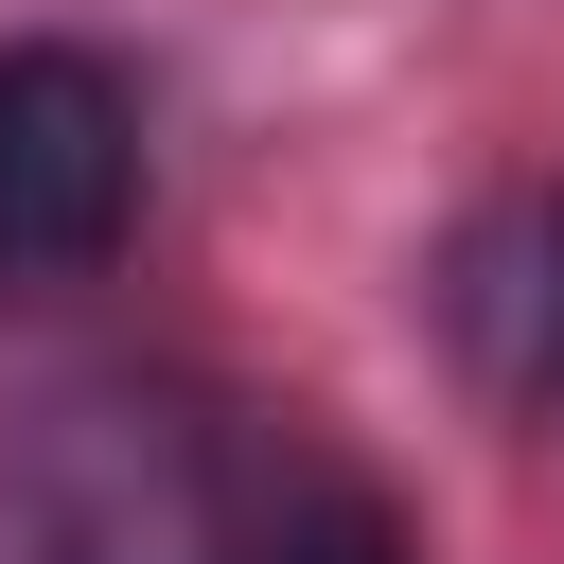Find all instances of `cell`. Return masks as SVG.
Masks as SVG:
<instances>
[{
    "label": "cell",
    "instance_id": "obj_1",
    "mask_svg": "<svg viewBox=\"0 0 564 564\" xmlns=\"http://www.w3.org/2000/svg\"><path fill=\"white\" fill-rule=\"evenodd\" d=\"M317 423L229 405L194 370H106L35 423L18 458V564H282Z\"/></svg>",
    "mask_w": 564,
    "mask_h": 564
},
{
    "label": "cell",
    "instance_id": "obj_2",
    "mask_svg": "<svg viewBox=\"0 0 564 564\" xmlns=\"http://www.w3.org/2000/svg\"><path fill=\"white\" fill-rule=\"evenodd\" d=\"M141 229V88L88 35H0V300L106 282Z\"/></svg>",
    "mask_w": 564,
    "mask_h": 564
},
{
    "label": "cell",
    "instance_id": "obj_3",
    "mask_svg": "<svg viewBox=\"0 0 564 564\" xmlns=\"http://www.w3.org/2000/svg\"><path fill=\"white\" fill-rule=\"evenodd\" d=\"M441 335H458V370L494 388V405H564V194H494V212H458V247H441Z\"/></svg>",
    "mask_w": 564,
    "mask_h": 564
},
{
    "label": "cell",
    "instance_id": "obj_4",
    "mask_svg": "<svg viewBox=\"0 0 564 564\" xmlns=\"http://www.w3.org/2000/svg\"><path fill=\"white\" fill-rule=\"evenodd\" d=\"M282 564H405V511L370 494V458H300V494H282Z\"/></svg>",
    "mask_w": 564,
    "mask_h": 564
}]
</instances>
